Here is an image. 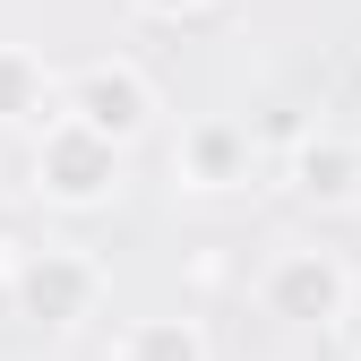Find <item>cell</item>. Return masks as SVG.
<instances>
[{"instance_id":"obj_10","label":"cell","mask_w":361,"mask_h":361,"mask_svg":"<svg viewBox=\"0 0 361 361\" xmlns=\"http://www.w3.org/2000/svg\"><path fill=\"white\" fill-rule=\"evenodd\" d=\"M9 224H18V215H9V198H0V250H9Z\"/></svg>"},{"instance_id":"obj_8","label":"cell","mask_w":361,"mask_h":361,"mask_svg":"<svg viewBox=\"0 0 361 361\" xmlns=\"http://www.w3.org/2000/svg\"><path fill=\"white\" fill-rule=\"evenodd\" d=\"M112 361H215L207 353V327L198 319H129Z\"/></svg>"},{"instance_id":"obj_7","label":"cell","mask_w":361,"mask_h":361,"mask_svg":"<svg viewBox=\"0 0 361 361\" xmlns=\"http://www.w3.org/2000/svg\"><path fill=\"white\" fill-rule=\"evenodd\" d=\"M61 112V78L26 43H0V129H43Z\"/></svg>"},{"instance_id":"obj_4","label":"cell","mask_w":361,"mask_h":361,"mask_svg":"<svg viewBox=\"0 0 361 361\" xmlns=\"http://www.w3.org/2000/svg\"><path fill=\"white\" fill-rule=\"evenodd\" d=\"M61 112L86 121V129L112 138V147H138L147 129H155V86H147L138 61H86V69L61 78Z\"/></svg>"},{"instance_id":"obj_5","label":"cell","mask_w":361,"mask_h":361,"mask_svg":"<svg viewBox=\"0 0 361 361\" xmlns=\"http://www.w3.org/2000/svg\"><path fill=\"white\" fill-rule=\"evenodd\" d=\"M250 164H258V138H250L241 121H224V112L215 121H190L180 147H172V172L190 180V190H241Z\"/></svg>"},{"instance_id":"obj_2","label":"cell","mask_w":361,"mask_h":361,"mask_svg":"<svg viewBox=\"0 0 361 361\" xmlns=\"http://www.w3.org/2000/svg\"><path fill=\"white\" fill-rule=\"evenodd\" d=\"M258 310L276 327H336L353 310V267L336 250H276L258 267Z\"/></svg>"},{"instance_id":"obj_3","label":"cell","mask_w":361,"mask_h":361,"mask_svg":"<svg viewBox=\"0 0 361 361\" xmlns=\"http://www.w3.org/2000/svg\"><path fill=\"white\" fill-rule=\"evenodd\" d=\"M9 301H18V319L26 327H78V319H95V301H104V267L86 258V250H26L9 267Z\"/></svg>"},{"instance_id":"obj_9","label":"cell","mask_w":361,"mask_h":361,"mask_svg":"<svg viewBox=\"0 0 361 361\" xmlns=\"http://www.w3.org/2000/svg\"><path fill=\"white\" fill-rule=\"evenodd\" d=\"M138 18H190V9H207V0H129Z\"/></svg>"},{"instance_id":"obj_6","label":"cell","mask_w":361,"mask_h":361,"mask_svg":"<svg viewBox=\"0 0 361 361\" xmlns=\"http://www.w3.org/2000/svg\"><path fill=\"white\" fill-rule=\"evenodd\" d=\"M293 198L319 215H353L361 207V138H301L293 147Z\"/></svg>"},{"instance_id":"obj_1","label":"cell","mask_w":361,"mask_h":361,"mask_svg":"<svg viewBox=\"0 0 361 361\" xmlns=\"http://www.w3.org/2000/svg\"><path fill=\"white\" fill-rule=\"evenodd\" d=\"M121 164H129V147H112V138H95L86 121L52 112V121L35 129L26 180H35L43 207H61V215H95V207H112V190H121Z\"/></svg>"}]
</instances>
